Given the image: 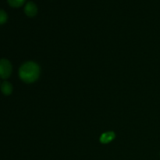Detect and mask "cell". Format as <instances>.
<instances>
[{"mask_svg": "<svg viewBox=\"0 0 160 160\" xmlns=\"http://www.w3.org/2000/svg\"><path fill=\"white\" fill-rule=\"evenodd\" d=\"M0 85H1V84H0Z\"/></svg>", "mask_w": 160, "mask_h": 160, "instance_id": "8", "label": "cell"}, {"mask_svg": "<svg viewBox=\"0 0 160 160\" xmlns=\"http://www.w3.org/2000/svg\"><path fill=\"white\" fill-rule=\"evenodd\" d=\"M12 67L11 62L6 59H0V78L6 80L11 76Z\"/></svg>", "mask_w": 160, "mask_h": 160, "instance_id": "2", "label": "cell"}, {"mask_svg": "<svg viewBox=\"0 0 160 160\" xmlns=\"http://www.w3.org/2000/svg\"><path fill=\"white\" fill-rule=\"evenodd\" d=\"M41 73L38 64L32 61L24 62L19 69V77L20 80L27 84H31L37 81Z\"/></svg>", "mask_w": 160, "mask_h": 160, "instance_id": "1", "label": "cell"}, {"mask_svg": "<svg viewBox=\"0 0 160 160\" xmlns=\"http://www.w3.org/2000/svg\"><path fill=\"white\" fill-rule=\"evenodd\" d=\"M8 16L7 13L2 9H0V25L4 24L7 21Z\"/></svg>", "mask_w": 160, "mask_h": 160, "instance_id": "7", "label": "cell"}, {"mask_svg": "<svg viewBox=\"0 0 160 160\" xmlns=\"http://www.w3.org/2000/svg\"><path fill=\"white\" fill-rule=\"evenodd\" d=\"M0 90H1V92L3 95H6V96H9L12 93L13 88H12V84L10 82L7 81H4L0 85Z\"/></svg>", "mask_w": 160, "mask_h": 160, "instance_id": "4", "label": "cell"}, {"mask_svg": "<svg viewBox=\"0 0 160 160\" xmlns=\"http://www.w3.org/2000/svg\"><path fill=\"white\" fill-rule=\"evenodd\" d=\"M116 135L113 131H108V132L103 133L100 137V142L102 144H109L112 141L114 140Z\"/></svg>", "mask_w": 160, "mask_h": 160, "instance_id": "5", "label": "cell"}, {"mask_svg": "<svg viewBox=\"0 0 160 160\" xmlns=\"http://www.w3.org/2000/svg\"><path fill=\"white\" fill-rule=\"evenodd\" d=\"M7 2L12 7H20L23 5L25 0H7Z\"/></svg>", "mask_w": 160, "mask_h": 160, "instance_id": "6", "label": "cell"}, {"mask_svg": "<svg viewBox=\"0 0 160 160\" xmlns=\"http://www.w3.org/2000/svg\"><path fill=\"white\" fill-rule=\"evenodd\" d=\"M24 12L27 16L30 17H33L38 13V7L35 3L33 2H28L25 5Z\"/></svg>", "mask_w": 160, "mask_h": 160, "instance_id": "3", "label": "cell"}]
</instances>
